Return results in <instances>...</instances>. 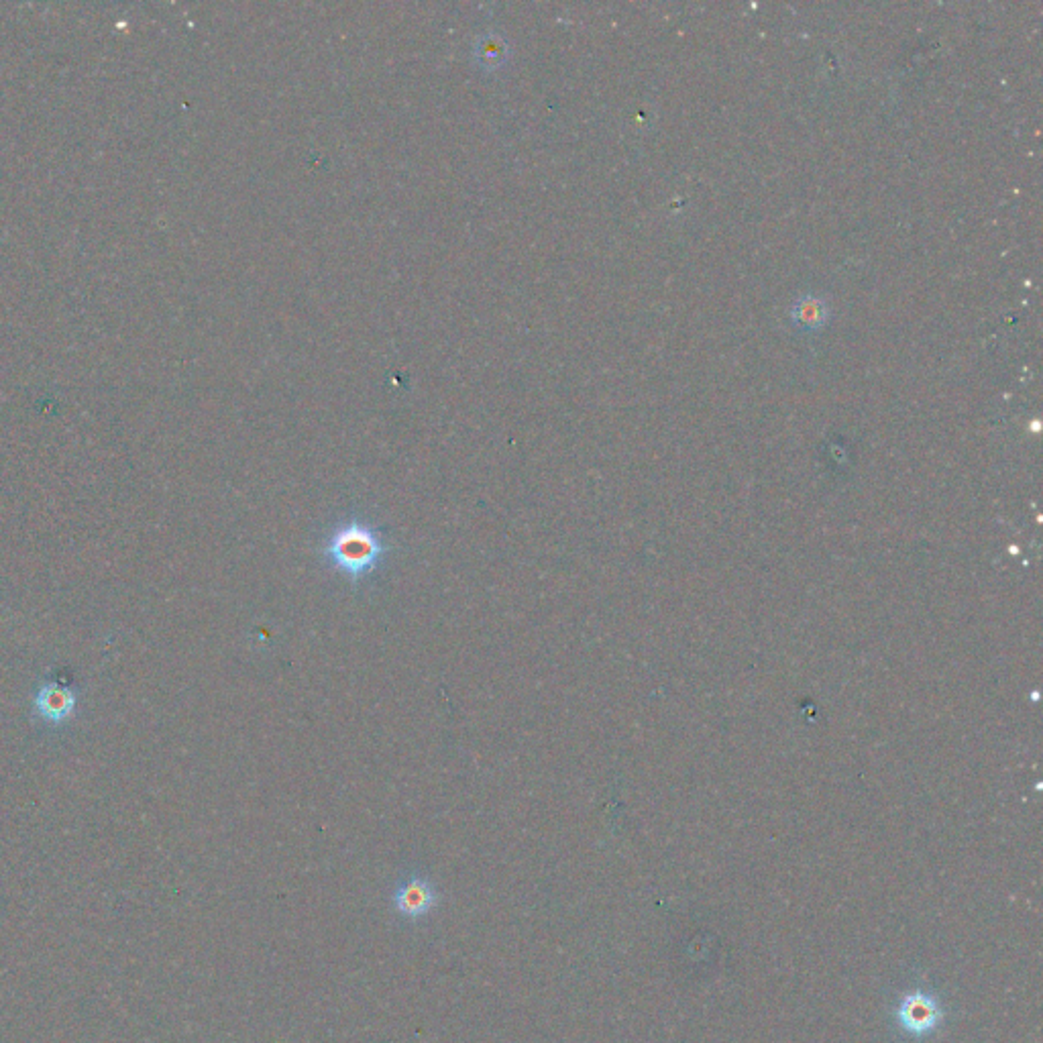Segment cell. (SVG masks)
I'll use <instances>...</instances> for the list:
<instances>
[{"label": "cell", "instance_id": "obj_1", "mask_svg": "<svg viewBox=\"0 0 1043 1043\" xmlns=\"http://www.w3.org/2000/svg\"><path fill=\"white\" fill-rule=\"evenodd\" d=\"M388 553L390 546L383 532L361 520L339 524L322 546L328 565L353 583L371 575Z\"/></svg>", "mask_w": 1043, "mask_h": 1043}, {"label": "cell", "instance_id": "obj_2", "mask_svg": "<svg viewBox=\"0 0 1043 1043\" xmlns=\"http://www.w3.org/2000/svg\"><path fill=\"white\" fill-rule=\"evenodd\" d=\"M946 1011L938 997L925 991H911L903 995L897 1007V1021L905 1033L911 1037H927L936 1033L942 1025Z\"/></svg>", "mask_w": 1043, "mask_h": 1043}, {"label": "cell", "instance_id": "obj_3", "mask_svg": "<svg viewBox=\"0 0 1043 1043\" xmlns=\"http://www.w3.org/2000/svg\"><path fill=\"white\" fill-rule=\"evenodd\" d=\"M392 901L400 917L418 921L434 911L438 903V893L430 878L422 874H410L396 885Z\"/></svg>", "mask_w": 1043, "mask_h": 1043}]
</instances>
